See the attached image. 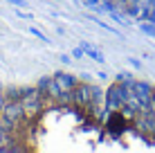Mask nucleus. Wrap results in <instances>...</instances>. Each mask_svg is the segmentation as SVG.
Here are the masks:
<instances>
[{"mask_svg":"<svg viewBox=\"0 0 155 153\" xmlns=\"http://www.w3.org/2000/svg\"><path fill=\"white\" fill-rule=\"evenodd\" d=\"M23 104V110H25V117L29 122H38V119L45 117V110H43V97L38 92V88H25V95L20 99Z\"/></svg>","mask_w":155,"mask_h":153,"instance_id":"obj_1","label":"nucleus"},{"mask_svg":"<svg viewBox=\"0 0 155 153\" xmlns=\"http://www.w3.org/2000/svg\"><path fill=\"white\" fill-rule=\"evenodd\" d=\"M128 128V122L126 117L121 115V110H110V115L106 117V131H108V135H113V138H117V135H121L124 131Z\"/></svg>","mask_w":155,"mask_h":153,"instance_id":"obj_2","label":"nucleus"},{"mask_svg":"<svg viewBox=\"0 0 155 153\" xmlns=\"http://www.w3.org/2000/svg\"><path fill=\"white\" fill-rule=\"evenodd\" d=\"M108 106L117 110V108H121L126 104V97H128V88H124L121 83H113V86L108 88Z\"/></svg>","mask_w":155,"mask_h":153,"instance_id":"obj_3","label":"nucleus"},{"mask_svg":"<svg viewBox=\"0 0 155 153\" xmlns=\"http://www.w3.org/2000/svg\"><path fill=\"white\" fill-rule=\"evenodd\" d=\"M92 88L90 83H77L74 86V106H90L92 104Z\"/></svg>","mask_w":155,"mask_h":153,"instance_id":"obj_4","label":"nucleus"},{"mask_svg":"<svg viewBox=\"0 0 155 153\" xmlns=\"http://www.w3.org/2000/svg\"><path fill=\"white\" fill-rule=\"evenodd\" d=\"M38 92H41V97H54L56 101H58V95H61V88L56 86V81H54V77H45V79H41L38 81Z\"/></svg>","mask_w":155,"mask_h":153,"instance_id":"obj_5","label":"nucleus"},{"mask_svg":"<svg viewBox=\"0 0 155 153\" xmlns=\"http://www.w3.org/2000/svg\"><path fill=\"white\" fill-rule=\"evenodd\" d=\"M54 81H56V86L61 88V92H63V90H74V86L79 83L72 75H65V72H56V75H54Z\"/></svg>","mask_w":155,"mask_h":153,"instance_id":"obj_6","label":"nucleus"},{"mask_svg":"<svg viewBox=\"0 0 155 153\" xmlns=\"http://www.w3.org/2000/svg\"><path fill=\"white\" fill-rule=\"evenodd\" d=\"M5 90V97H7V101H20L25 95V88H16V86H9V88H2Z\"/></svg>","mask_w":155,"mask_h":153,"instance_id":"obj_7","label":"nucleus"},{"mask_svg":"<svg viewBox=\"0 0 155 153\" xmlns=\"http://www.w3.org/2000/svg\"><path fill=\"white\" fill-rule=\"evenodd\" d=\"M7 140H9V133L2 128V126H0V149L5 146V142H7Z\"/></svg>","mask_w":155,"mask_h":153,"instance_id":"obj_8","label":"nucleus"},{"mask_svg":"<svg viewBox=\"0 0 155 153\" xmlns=\"http://www.w3.org/2000/svg\"><path fill=\"white\" fill-rule=\"evenodd\" d=\"M151 99L155 101V88H151Z\"/></svg>","mask_w":155,"mask_h":153,"instance_id":"obj_9","label":"nucleus"}]
</instances>
